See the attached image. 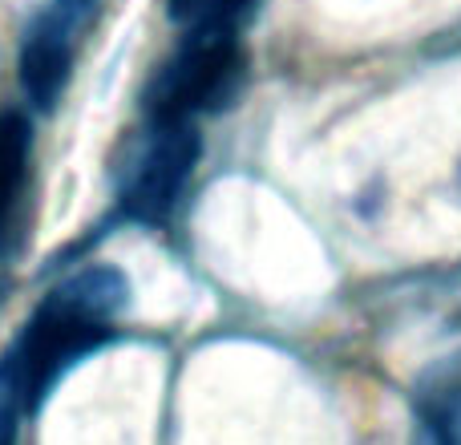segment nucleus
Returning <instances> with one entry per match:
<instances>
[{
  "label": "nucleus",
  "mask_w": 461,
  "mask_h": 445,
  "mask_svg": "<svg viewBox=\"0 0 461 445\" xmlns=\"http://www.w3.org/2000/svg\"><path fill=\"white\" fill-rule=\"evenodd\" d=\"M126 295V276L113 268H86L57 284L0 360V401L32 413L81 357L113 336Z\"/></svg>",
  "instance_id": "1"
},
{
  "label": "nucleus",
  "mask_w": 461,
  "mask_h": 445,
  "mask_svg": "<svg viewBox=\"0 0 461 445\" xmlns=\"http://www.w3.org/2000/svg\"><path fill=\"white\" fill-rule=\"evenodd\" d=\"M243 65L239 32L191 24L183 49L154 73L146 89V114L150 122H191L194 114L223 110L243 86Z\"/></svg>",
  "instance_id": "2"
},
{
  "label": "nucleus",
  "mask_w": 461,
  "mask_h": 445,
  "mask_svg": "<svg viewBox=\"0 0 461 445\" xmlns=\"http://www.w3.org/2000/svg\"><path fill=\"white\" fill-rule=\"evenodd\" d=\"M199 134L191 122H154L150 142L134 162V175L122 195V211L138 222H158L175 211L183 186L199 162Z\"/></svg>",
  "instance_id": "3"
},
{
  "label": "nucleus",
  "mask_w": 461,
  "mask_h": 445,
  "mask_svg": "<svg viewBox=\"0 0 461 445\" xmlns=\"http://www.w3.org/2000/svg\"><path fill=\"white\" fill-rule=\"evenodd\" d=\"M89 13V0H49L45 13L24 29L21 41V89L37 110H53L65 94L73 65V37Z\"/></svg>",
  "instance_id": "4"
},
{
  "label": "nucleus",
  "mask_w": 461,
  "mask_h": 445,
  "mask_svg": "<svg viewBox=\"0 0 461 445\" xmlns=\"http://www.w3.org/2000/svg\"><path fill=\"white\" fill-rule=\"evenodd\" d=\"M32 130L16 110L0 114V259L21 247L24 239V191H29Z\"/></svg>",
  "instance_id": "5"
},
{
  "label": "nucleus",
  "mask_w": 461,
  "mask_h": 445,
  "mask_svg": "<svg viewBox=\"0 0 461 445\" xmlns=\"http://www.w3.org/2000/svg\"><path fill=\"white\" fill-rule=\"evenodd\" d=\"M413 413L425 445H461V352L433 360L421 373Z\"/></svg>",
  "instance_id": "6"
},
{
  "label": "nucleus",
  "mask_w": 461,
  "mask_h": 445,
  "mask_svg": "<svg viewBox=\"0 0 461 445\" xmlns=\"http://www.w3.org/2000/svg\"><path fill=\"white\" fill-rule=\"evenodd\" d=\"M203 5H207V0H167V13H170V21L191 24L194 16L203 13Z\"/></svg>",
  "instance_id": "7"
},
{
  "label": "nucleus",
  "mask_w": 461,
  "mask_h": 445,
  "mask_svg": "<svg viewBox=\"0 0 461 445\" xmlns=\"http://www.w3.org/2000/svg\"><path fill=\"white\" fill-rule=\"evenodd\" d=\"M16 441V425H13V405L0 401V445H13Z\"/></svg>",
  "instance_id": "8"
}]
</instances>
